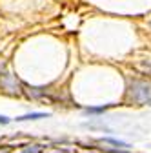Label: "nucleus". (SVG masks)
Listing matches in <instances>:
<instances>
[{
	"label": "nucleus",
	"instance_id": "obj_1",
	"mask_svg": "<svg viewBox=\"0 0 151 153\" xmlns=\"http://www.w3.org/2000/svg\"><path fill=\"white\" fill-rule=\"evenodd\" d=\"M127 100L137 106H151V80L131 79L127 82Z\"/></svg>",
	"mask_w": 151,
	"mask_h": 153
},
{
	"label": "nucleus",
	"instance_id": "obj_2",
	"mask_svg": "<svg viewBox=\"0 0 151 153\" xmlns=\"http://www.w3.org/2000/svg\"><path fill=\"white\" fill-rule=\"evenodd\" d=\"M0 88H2L6 93L9 95H20V84H18L16 80V76L11 75V73H4V75H0Z\"/></svg>",
	"mask_w": 151,
	"mask_h": 153
},
{
	"label": "nucleus",
	"instance_id": "obj_3",
	"mask_svg": "<svg viewBox=\"0 0 151 153\" xmlns=\"http://www.w3.org/2000/svg\"><path fill=\"white\" fill-rule=\"evenodd\" d=\"M98 144H104V146H115V149H124L126 151V148H129V144L127 142H124V140H118V139H100L98 140Z\"/></svg>",
	"mask_w": 151,
	"mask_h": 153
},
{
	"label": "nucleus",
	"instance_id": "obj_4",
	"mask_svg": "<svg viewBox=\"0 0 151 153\" xmlns=\"http://www.w3.org/2000/svg\"><path fill=\"white\" fill-rule=\"evenodd\" d=\"M49 117L47 113H27L22 115V117H16V122H24V120H36V119H46Z\"/></svg>",
	"mask_w": 151,
	"mask_h": 153
},
{
	"label": "nucleus",
	"instance_id": "obj_5",
	"mask_svg": "<svg viewBox=\"0 0 151 153\" xmlns=\"http://www.w3.org/2000/svg\"><path fill=\"white\" fill-rule=\"evenodd\" d=\"M44 146L42 144H26L22 148V153H42Z\"/></svg>",
	"mask_w": 151,
	"mask_h": 153
},
{
	"label": "nucleus",
	"instance_id": "obj_6",
	"mask_svg": "<svg viewBox=\"0 0 151 153\" xmlns=\"http://www.w3.org/2000/svg\"><path fill=\"white\" fill-rule=\"evenodd\" d=\"M107 108H109V106H100V108H86V113H87V115H89V113H91V115H95V113H104Z\"/></svg>",
	"mask_w": 151,
	"mask_h": 153
},
{
	"label": "nucleus",
	"instance_id": "obj_7",
	"mask_svg": "<svg viewBox=\"0 0 151 153\" xmlns=\"http://www.w3.org/2000/svg\"><path fill=\"white\" fill-rule=\"evenodd\" d=\"M106 153H129V151H124V149H115V148H102Z\"/></svg>",
	"mask_w": 151,
	"mask_h": 153
},
{
	"label": "nucleus",
	"instance_id": "obj_8",
	"mask_svg": "<svg viewBox=\"0 0 151 153\" xmlns=\"http://www.w3.org/2000/svg\"><path fill=\"white\" fill-rule=\"evenodd\" d=\"M0 124H4V126H6V124H9V119H7V117H4V115H0Z\"/></svg>",
	"mask_w": 151,
	"mask_h": 153
},
{
	"label": "nucleus",
	"instance_id": "obj_9",
	"mask_svg": "<svg viewBox=\"0 0 151 153\" xmlns=\"http://www.w3.org/2000/svg\"><path fill=\"white\" fill-rule=\"evenodd\" d=\"M11 151V146H2L0 148V153H9Z\"/></svg>",
	"mask_w": 151,
	"mask_h": 153
},
{
	"label": "nucleus",
	"instance_id": "obj_10",
	"mask_svg": "<svg viewBox=\"0 0 151 153\" xmlns=\"http://www.w3.org/2000/svg\"><path fill=\"white\" fill-rule=\"evenodd\" d=\"M149 26H151V22H149Z\"/></svg>",
	"mask_w": 151,
	"mask_h": 153
}]
</instances>
